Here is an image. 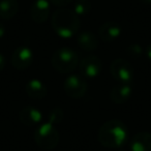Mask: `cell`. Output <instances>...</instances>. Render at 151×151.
Instances as JSON below:
<instances>
[{"label":"cell","instance_id":"25","mask_svg":"<svg viewBox=\"0 0 151 151\" xmlns=\"http://www.w3.org/2000/svg\"><path fill=\"white\" fill-rule=\"evenodd\" d=\"M118 151H125V150H118Z\"/></svg>","mask_w":151,"mask_h":151},{"label":"cell","instance_id":"18","mask_svg":"<svg viewBox=\"0 0 151 151\" xmlns=\"http://www.w3.org/2000/svg\"><path fill=\"white\" fill-rule=\"evenodd\" d=\"M64 118V112L61 108L55 107L49 112L48 114V122H50L51 124H59Z\"/></svg>","mask_w":151,"mask_h":151},{"label":"cell","instance_id":"14","mask_svg":"<svg viewBox=\"0 0 151 151\" xmlns=\"http://www.w3.org/2000/svg\"><path fill=\"white\" fill-rule=\"evenodd\" d=\"M132 151H151V132H141L136 134L130 141Z\"/></svg>","mask_w":151,"mask_h":151},{"label":"cell","instance_id":"24","mask_svg":"<svg viewBox=\"0 0 151 151\" xmlns=\"http://www.w3.org/2000/svg\"><path fill=\"white\" fill-rule=\"evenodd\" d=\"M143 4H151V0H139Z\"/></svg>","mask_w":151,"mask_h":151},{"label":"cell","instance_id":"22","mask_svg":"<svg viewBox=\"0 0 151 151\" xmlns=\"http://www.w3.org/2000/svg\"><path fill=\"white\" fill-rule=\"evenodd\" d=\"M145 53H146V56H147V58L149 59V61H151V44L147 46L146 50H145Z\"/></svg>","mask_w":151,"mask_h":151},{"label":"cell","instance_id":"12","mask_svg":"<svg viewBox=\"0 0 151 151\" xmlns=\"http://www.w3.org/2000/svg\"><path fill=\"white\" fill-rule=\"evenodd\" d=\"M122 33V28L119 23L114 21H108L104 23L99 27V37L103 42H113Z\"/></svg>","mask_w":151,"mask_h":151},{"label":"cell","instance_id":"13","mask_svg":"<svg viewBox=\"0 0 151 151\" xmlns=\"http://www.w3.org/2000/svg\"><path fill=\"white\" fill-rule=\"evenodd\" d=\"M25 91L30 99H35V101L45 99L48 94L47 86L44 82H42L38 79H32L28 81L25 86Z\"/></svg>","mask_w":151,"mask_h":151},{"label":"cell","instance_id":"8","mask_svg":"<svg viewBox=\"0 0 151 151\" xmlns=\"http://www.w3.org/2000/svg\"><path fill=\"white\" fill-rule=\"evenodd\" d=\"M33 51L26 46L18 47L12 54L11 63L18 70H25L33 63Z\"/></svg>","mask_w":151,"mask_h":151},{"label":"cell","instance_id":"9","mask_svg":"<svg viewBox=\"0 0 151 151\" xmlns=\"http://www.w3.org/2000/svg\"><path fill=\"white\" fill-rule=\"evenodd\" d=\"M132 83L118 82V84H116L110 92V99L112 103L122 105L132 97Z\"/></svg>","mask_w":151,"mask_h":151},{"label":"cell","instance_id":"4","mask_svg":"<svg viewBox=\"0 0 151 151\" xmlns=\"http://www.w3.org/2000/svg\"><path fill=\"white\" fill-rule=\"evenodd\" d=\"M58 130L50 122L40 123L34 132V141L36 145L45 150H52L59 143Z\"/></svg>","mask_w":151,"mask_h":151},{"label":"cell","instance_id":"16","mask_svg":"<svg viewBox=\"0 0 151 151\" xmlns=\"http://www.w3.org/2000/svg\"><path fill=\"white\" fill-rule=\"evenodd\" d=\"M19 12L17 0H0V18L4 20L13 19Z\"/></svg>","mask_w":151,"mask_h":151},{"label":"cell","instance_id":"11","mask_svg":"<svg viewBox=\"0 0 151 151\" xmlns=\"http://www.w3.org/2000/svg\"><path fill=\"white\" fill-rule=\"evenodd\" d=\"M19 119L22 122V124L26 126H37L42 123V114L37 108L32 107V106H27L21 109L19 113Z\"/></svg>","mask_w":151,"mask_h":151},{"label":"cell","instance_id":"2","mask_svg":"<svg viewBox=\"0 0 151 151\" xmlns=\"http://www.w3.org/2000/svg\"><path fill=\"white\" fill-rule=\"evenodd\" d=\"M52 28L55 33L62 38H70L78 33L80 29V18L71 9H60L53 14Z\"/></svg>","mask_w":151,"mask_h":151},{"label":"cell","instance_id":"19","mask_svg":"<svg viewBox=\"0 0 151 151\" xmlns=\"http://www.w3.org/2000/svg\"><path fill=\"white\" fill-rule=\"evenodd\" d=\"M126 53L130 57H140L143 54V48L139 44H132L126 48Z\"/></svg>","mask_w":151,"mask_h":151},{"label":"cell","instance_id":"6","mask_svg":"<svg viewBox=\"0 0 151 151\" xmlns=\"http://www.w3.org/2000/svg\"><path fill=\"white\" fill-rule=\"evenodd\" d=\"M64 91L71 99H81L87 92V82L80 75H69L64 80Z\"/></svg>","mask_w":151,"mask_h":151},{"label":"cell","instance_id":"1","mask_svg":"<svg viewBox=\"0 0 151 151\" xmlns=\"http://www.w3.org/2000/svg\"><path fill=\"white\" fill-rule=\"evenodd\" d=\"M99 141L107 148H119L127 140V127L119 119L105 122L99 130Z\"/></svg>","mask_w":151,"mask_h":151},{"label":"cell","instance_id":"5","mask_svg":"<svg viewBox=\"0 0 151 151\" xmlns=\"http://www.w3.org/2000/svg\"><path fill=\"white\" fill-rule=\"evenodd\" d=\"M110 73L112 77L118 82L132 83L134 76V69L127 60L117 58L112 61L110 65Z\"/></svg>","mask_w":151,"mask_h":151},{"label":"cell","instance_id":"7","mask_svg":"<svg viewBox=\"0 0 151 151\" xmlns=\"http://www.w3.org/2000/svg\"><path fill=\"white\" fill-rule=\"evenodd\" d=\"M79 69L85 78H96L103 70V61L96 55H88L81 59Z\"/></svg>","mask_w":151,"mask_h":151},{"label":"cell","instance_id":"21","mask_svg":"<svg viewBox=\"0 0 151 151\" xmlns=\"http://www.w3.org/2000/svg\"><path fill=\"white\" fill-rule=\"evenodd\" d=\"M5 64H6V59H5V57L0 53V73L4 69Z\"/></svg>","mask_w":151,"mask_h":151},{"label":"cell","instance_id":"3","mask_svg":"<svg viewBox=\"0 0 151 151\" xmlns=\"http://www.w3.org/2000/svg\"><path fill=\"white\" fill-rule=\"evenodd\" d=\"M51 63L55 70L60 73H73L79 65V56L73 49L63 47L57 49L52 55Z\"/></svg>","mask_w":151,"mask_h":151},{"label":"cell","instance_id":"15","mask_svg":"<svg viewBox=\"0 0 151 151\" xmlns=\"http://www.w3.org/2000/svg\"><path fill=\"white\" fill-rule=\"evenodd\" d=\"M77 44L82 50L84 51H93L99 47V38L96 37L93 32L83 31L77 34Z\"/></svg>","mask_w":151,"mask_h":151},{"label":"cell","instance_id":"17","mask_svg":"<svg viewBox=\"0 0 151 151\" xmlns=\"http://www.w3.org/2000/svg\"><path fill=\"white\" fill-rule=\"evenodd\" d=\"M91 7L92 4L89 0H77L73 5V12L77 14V16L82 17L86 16L91 11Z\"/></svg>","mask_w":151,"mask_h":151},{"label":"cell","instance_id":"10","mask_svg":"<svg viewBox=\"0 0 151 151\" xmlns=\"http://www.w3.org/2000/svg\"><path fill=\"white\" fill-rule=\"evenodd\" d=\"M50 9L49 0H35L30 9L31 19L37 24L45 23L50 16Z\"/></svg>","mask_w":151,"mask_h":151},{"label":"cell","instance_id":"23","mask_svg":"<svg viewBox=\"0 0 151 151\" xmlns=\"http://www.w3.org/2000/svg\"><path fill=\"white\" fill-rule=\"evenodd\" d=\"M5 34V27L2 23H0V38H2Z\"/></svg>","mask_w":151,"mask_h":151},{"label":"cell","instance_id":"20","mask_svg":"<svg viewBox=\"0 0 151 151\" xmlns=\"http://www.w3.org/2000/svg\"><path fill=\"white\" fill-rule=\"evenodd\" d=\"M49 1H50L51 4L55 5V6L64 7V6H66L67 4L73 2V0H49Z\"/></svg>","mask_w":151,"mask_h":151}]
</instances>
